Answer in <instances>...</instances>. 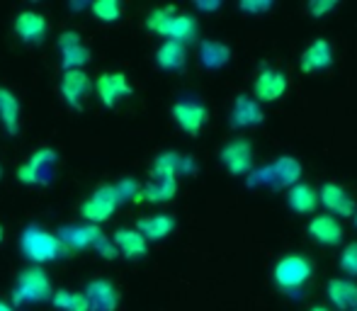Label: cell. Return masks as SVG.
<instances>
[{
	"mask_svg": "<svg viewBox=\"0 0 357 311\" xmlns=\"http://www.w3.org/2000/svg\"><path fill=\"white\" fill-rule=\"evenodd\" d=\"M146 27L170 42L188 44L197 37V20L192 15L175 13V8H158L146 17Z\"/></svg>",
	"mask_w": 357,
	"mask_h": 311,
	"instance_id": "obj_1",
	"label": "cell"
},
{
	"mask_svg": "<svg viewBox=\"0 0 357 311\" xmlns=\"http://www.w3.org/2000/svg\"><path fill=\"white\" fill-rule=\"evenodd\" d=\"M20 250H22L24 258L37 265L52 263V260H59L66 255V248L59 241V236L37 227V224H29L27 229H22V234H20Z\"/></svg>",
	"mask_w": 357,
	"mask_h": 311,
	"instance_id": "obj_2",
	"label": "cell"
},
{
	"mask_svg": "<svg viewBox=\"0 0 357 311\" xmlns=\"http://www.w3.org/2000/svg\"><path fill=\"white\" fill-rule=\"evenodd\" d=\"M54 289H52V280L44 273L39 265L29 270H22L13 287V302L15 307H22V304H39L52 299Z\"/></svg>",
	"mask_w": 357,
	"mask_h": 311,
	"instance_id": "obj_3",
	"label": "cell"
},
{
	"mask_svg": "<svg viewBox=\"0 0 357 311\" xmlns=\"http://www.w3.org/2000/svg\"><path fill=\"white\" fill-rule=\"evenodd\" d=\"M275 285L282 289L284 294H296L309 285L311 275H314V265L304 255H284L278 265H275Z\"/></svg>",
	"mask_w": 357,
	"mask_h": 311,
	"instance_id": "obj_4",
	"label": "cell"
},
{
	"mask_svg": "<svg viewBox=\"0 0 357 311\" xmlns=\"http://www.w3.org/2000/svg\"><path fill=\"white\" fill-rule=\"evenodd\" d=\"M54 149H37L24 165L17 168V180L24 185H49L54 180V165H56Z\"/></svg>",
	"mask_w": 357,
	"mask_h": 311,
	"instance_id": "obj_5",
	"label": "cell"
},
{
	"mask_svg": "<svg viewBox=\"0 0 357 311\" xmlns=\"http://www.w3.org/2000/svg\"><path fill=\"white\" fill-rule=\"evenodd\" d=\"M117 207H119V199H117V192H114V185H102V188H98L85 199L83 207H80V214H83V219L88 224L100 227V224L112 217Z\"/></svg>",
	"mask_w": 357,
	"mask_h": 311,
	"instance_id": "obj_6",
	"label": "cell"
},
{
	"mask_svg": "<svg viewBox=\"0 0 357 311\" xmlns=\"http://www.w3.org/2000/svg\"><path fill=\"white\" fill-rule=\"evenodd\" d=\"M197 170L192 156H185L178 151H163L155 156L151 165V178L153 180H178V175H192Z\"/></svg>",
	"mask_w": 357,
	"mask_h": 311,
	"instance_id": "obj_7",
	"label": "cell"
},
{
	"mask_svg": "<svg viewBox=\"0 0 357 311\" xmlns=\"http://www.w3.org/2000/svg\"><path fill=\"white\" fill-rule=\"evenodd\" d=\"M287 88H289V78L284 76L278 68H263L258 73L253 83V93H255V103H278L280 98H284Z\"/></svg>",
	"mask_w": 357,
	"mask_h": 311,
	"instance_id": "obj_8",
	"label": "cell"
},
{
	"mask_svg": "<svg viewBox=\"0 0 357 311\" xmlns=\"http://www.w3.org/2000/svg\"><path fill=\"white\" fill-rule=\"evenodd\" d=\"M319 202L326 207V212L335 219H348L355 217V202L348 195V190L340 188L338 183H324L319 190Z\"/></svg>",
	"mask_w": 357,
	"mask_h": 311,
	"instance_id": "obj_9",
	"label": "cell"
},
{
	"mask_svg": "<svg viewBox=\"0 0 357 311\" xmlns=\"http://www.w3.org/2000/svg\"><path fill=\"white\" fill-rule=\"evenodd\" d=\"M219 156L231 175H248L253 170V146L248 139H231Z\"/></svg>",
	"mask_w": 357,
	"mask_h": 311,
	"instance_id": "obj_10",
	"label": "cell"
},
{
	"mask_svg": "<svg viewBox=\"0 0 357 311\" xmlns=\"http://www.w3.org/2000/svg\"><path fill=\"white\" fill-rule=\"evenodd\" d=\"M170 112H173L175 124L188 134H199L209 119L207 107L197 100H178Z\"/></svg>",
	"mask_w": 357,
	"mask_h": 311,
	"instance_id": "obj_11",
	"label": "cell"
},
{
	"mask_svg": "<svg viewBox=\"0 0 357 311\" xmlns=\"http://www.w3.org/2000/svg\"><path fill=\"white\" fill-rule=\"evenodd\" d=\"M59 241L63 243L66 250H88L95 248L100 238H105V234L100 232V227L95 224H68V227L59 229Z\"/></svg>",
	"mask_w": 357,
	"mask_h": 311,
	"instance_id": "obj_12",
	"label": "cell"
},
{
	"mask_svg": "<svg viewBox=\"0 0 357 311\" xmlns=\"http://www.w3.org/2000/svg\"><path fill=\"white\" fill-rule=\"evenodd\" d=\"M83 294H85V299H88L90 311H114L119 304L117 287L105 278L90 280Z\"/></svg>",
	"mask_w": 357,
	"mask_h": 311,
	"instance_id": "obj_13",
	"label": "cell"
},
{
	"mask_svg": "<svg viewBox=\"0 0 357 311\" xmlns=\"http://www.w3.org/2000/svg\"><path fill=\"white\" fill-rule=\"evenodd\" d=\"M95 90H98V98L105 107H114L122 98L132 95V85L124 73H102L95 83Z\"/></svg>",
	"mask_w": 357,
	"mask_h": 311,
	"instance_id": "obj_14",
	"label": "cell"
},
{
	"mask_svg": "<svg viewBox=\"0 0 357 311\" xmlns=\"http://www.w3.org/2000/svg\"><path fill=\"white\" fill-rule=\"evenodd\" d=\"M47 29H49L47 17L34 13V10H24V13H20L17 17H15V32L27 44H39L47 37Z\"/></svg>",
	"mask_w": 357,
	"mask_h": 311,
	"instance_id": "obj_15",
	"label": "cell"
},
{
	"mask_svg": "<svg viewBox=\"0 0 357 311\" xmlns=\"http://www.w3.org/2000/svg\"><path fill=\"white\" fill-rule=\"evenodd\" d=\"M90 78L83 71H63L61 76V95L66 100V105H71L73 109L83 107V100L90 95Z\"/></svg>",
	"mask_w": 357,
	"mask_h": 311,
	"instance_id": "obj_16",
	"label": "cell"
},
{
	"mask_svg": "<svg viewBox=\"0 0 357 311\" xmlns=\"http://www.w3.org/2000/svg\"><path fill=\"white\" fill-rule=\"evenodd\" d=\"M299 66L304 73L326 71V68L333 66V47H331L326 39H316V42H311L309 47L304 49Z\"/></svg>",
	"mask_w": 357,
	"mask_h": 311,
	"instance_id": "obj_17",
	"label": "cell"
},
{
	"mask_svg": "<svg viewBox=\"0 0 357 311\" xmlns=\"http://www.w3.org/2000/svg\"><path fill=\"white\" fill-rule=\"evenodd\" d=\"M309 234L321 245H338L343 241V227L331 214H316L309 222Z\"/></svg>",
	"mask_w": 357,
	"mask_h": 311,
	"instance_id": "obj_18",
	"label": "cell"
},
{
	"mask_svg": "<svg viewBox=\"0 0 357 311\" xmlns=\"http://www.w3.org/2000/svg\"><path fill=\"white\" fill-rule=\"evenodd\" d=\"M328 302L333 304V309L338 311H353L357 309V285L353 280L345 278H333L326 287Z\"/></svg>",
	"mask_w": 357,
	"mask_h": 311,
	"instance_id": "obj_19",
	"label": "cell"
},
{
	"mask_svg": "<svg viewBox=\"0 0 357 311\" xmlns=\"http://www.w3.org/2000/svg\"><path fill=\"white\" fill-rule=\"evenodd\" d=\"M263 122V109L255 103L253 98H245V95H238L234 103V109H231V124L236 129H250L258 127Z\"/></svg>",
	"mask_w": 357,
	"mask_h": 311,
	"instance_id": "obj_20",
	"label": "cell"
},
{
	"mask_svg": "<svg viewBox=\"0 0 357 311\" xmlns=\"http://www.w3.org/2000/svg\"><path fill=\"white\" fill-rule=\"evenodd\" d=\"M175 219L170 214H151V217H142L137 222V232L144 236L146 243L149 241H163L173 234Z\"/></svg>",
	"mask_w": 357,
	"mask_h": 311,
	"instance_id": "obj_21",
	"label": "cell"
},
{
	"mask_svg": "<svg viewBox=\"0 0 357 311\" xmlns=\"http://www.w3.org/2000/svg\"><path fill=\"white\" fill-rule=\"evenodd\" d=\"M112 243L124 258H144L149 253V243L137 229H117L112 236Z\"/></svg>",
	"mask_w": 357,
	"mask_h": 311,
	"instance_id": "obj_22",
	"label": "cell"
},
{
	"mask_svg": "<svg viewBox=\"0 0 357 311\" xmlns=\"http://www.w3.org/2000/svg\"><path fill=\"white\" fill-rule=\"evenodd\" d=\"M231 61V49L224 42H216V39H204L199 44V63L209 71H219L226 63Z\"/></svg>",
	"mask_w": 357,
	"mask_h": 311,
	"instance_id": "obj_23",
	"label": "cell"
},
{
	"mask_svg": "<svg viewBox=\"0 0 357 311\" xmlns=\"http://www.w3.org/2000/svg\"><path fill=\"white\" fill-rule=\"evenodd\" d=\"M301 180V165L291 156H280L273 163V185L278 188H294Z\"/></svg>",
	"mask_w": 357,
	"mask_h": 311,
	"instance_id": "obj_24",
	"label": "cell"
},
{
	"mask_svg": "<svg viewBox=\"0 0 357 311\" xmlns=\"http://www.w3.org/2000/svg\"><path fill=\"white\" fill-rule=\"evenodd\" d=\"M287 204H289L296 214H314L316 207H319V192H316L311 185L299 183V185H294V188H289Z\"/></svg>",
	"mask_w": 357,
	"mask_h": 311,
	"instance_id": "obj_25",
	"label": "cell"
},
{
	"mask_svg": "<svg viewBox=\"0 0 357 311\" xmlns=\"http://www.w3.org/2000/svg\"><path fill=\"white\" fill-rule=\"evenodd\" d=\"M185 61H188V49L180 42L165 39L158 47V52H155V63H158L163 71H178V68L185 66Z\"/></svg>",
	"mask_w": 357,
	"mask_h": 311,
	"instance_id": "obj_26",
	"label": "cell"
},
{
	"mask_svg": "<svg viewBox=\"0 0 357 311\" xmlns=\"http://www.w3.org/2000/svg\"><path fill=\"white\" fill-rule=\"evenodd\" d=\"M0 124L13 137L20 132V100L8 88H0Z\"/></svg>",
	"mask_w": 357,
	"mask_h": 311,
	"instance_id": "obj_27",
	"label": "cell"
},
{
	"mask_svg": "<svg viewBox=\"0 0 357 311\" xmlns=\"http://www.w3.org/2000/svg\"><path fill=\"white\" fill-rule=\"evenodd\" d=\"M178 195V180H151L146 188H142V199L153 204H163Z\"/></svg>",
	"mask_w": 357,
	"mask_h": 311,
	"instance_id": "obj_28",
	"label": "cell"
},
{
	"mask_svg": "<svg viewBox=\"0 0 357 311\" xmlns=\"http://www.w3.org/2000/svg\"><path fill=\"white\" fill-rule=\"evenodd\" d=\"M90 63V52L83 44H75V47L61 49V66L63 71H83V66Z\"/></svg>",
	"mask_w": 357,
	"mask_h": 311,
	"instance_id": "obj_29",
	"label": "cell"
},
{
	"mask_svg": "<svg viewBox=\"0 0 357 311\" xmlns=\"http://www.w3.org/2000/svg\"><path fill=\"white\" fill-rule=\"evenodd\" d=\"M90 10H93L95 17L102 20V22H117V20L122 17V3H117V0H95V3L90 5Z\"/></svg>",
	"mask_w": 357,
	"mask_h": 311,
	"instance_id": "obj_30",
	"label": "cell"
},
{
	"mask_svg": "<svg viewBox=\"0 0 357 311\" xmlns=\"http://www.w3.org/2000/svg\"><path fill=\"white\" fill-rule=\"evenodd\" d=\"M114 192H117L119 204L124 202H142V185L134 178H122L114 185Z\"/></svg>",
	"mask_w": 357,
	"mask_h": 311,
	"instance_id": "obj_31",
	"label": "cell"
},
{
	"mask_svg": "<svg viewBox=\"0 0 357 311\" xmlns=\"http://www.w3.org/2000/svg\"><path fill=\"white\" fill-rule=\"evenodd\" d=\"M338 263H340V270H343L348 278H357V241L345 245Z\"/></svg>",
	"mask_w": 357,
	"mask_h": 311,
	"instance_id": "obj_32",
	"label": "cell"
},
{
	"mask_svg": "<svg viewBox=\"0 0 357 311\" xmlns=\"http://www.w3.org/2000/svg\"><path fill=\"white\" fill-rule=\"evenodd\" d=\"M248 183L253 185H273V165H265V168L250 170L248 173Z\"/></svg>",
	"mask_w": 357,
	"mask_h": 311,
	"instance_id": "obj_33",
	"label": "cell"
},
{
	"mask_svg": "<svg viewBox=\"0 0 357 311\" xmlns=\"http://www.w3.org/2000/svg\"><path fill=\"white\" fill-rule=\"evenodd\" d=\"M335 10V0H314V3L309 5V13L314 15V17H324V15L333 13Z\"/></svg>",
	"mask_w": 357,
	"mask_h": 311,
	"instance_id": "obj_34",
	"label": "cell"
},
{
	"mask_svg": "<svg viewBox=\"0 0 357 311\" xmlns=\"http://www.w3.org/2000/svg\"><path fill=\"white\" fill-rule=\"evenodd\" d=\"M93 250H98V253L102 255L105 260H114V258L119 255V250L114 248V243L107 238V236H105V238H100V241H98V245H95Z\"/></svg>",
	"mask_w": 357,
	"mask_h": 311,
	"instance_id": "obj_35",
	"label": "cell"
},
{
	"mask_svg": "<svg viewBox=\"0 0 357 311\" xmlns=\"http://www.w3.org/2000/svg\"><path fill=\"white\" fill-rule=\"evenodd\" d=\"M52 304H54L56 309L66 311V309H68V304H71V292H68V289H59V292H54V294H52Z\"/></svg>",
	"mask_w": 357,
	"mask_h": 311,
	"instance_id": "obj_36",
	"label": "cell"
},
{
	"mask_svg": "<svg viewBox=\"0 0 357 311\" xmlns=\"http://www.w3.org/2000/svg\"><path fill=\"white\" fill-rule=\"evenodd\" d=\"M243 13H265V10L273 8V3L270 0H260V3H250V0H245V3L238 5Z\"/></svg>",
	"mask_w": 357,
	"mask_h": 311,
	"instance_id": "obj_37",
	"label": "cell"
},
{
	"mask_svg": "<svg viewBox=\"0 0 357 311\" xmlns=\"http://www.w3.org/2000/svg\"><path fill=\"white\" fill-rule=\"evenodd\" d=\"M66 311H90L85 294L83 292H71V304H68Z\"/></svg>",
	"mask_w": 357,
	"mask_h": 311,
	"instance_id": "obj_38",
	"label": "cell"
},
{
	"mask_svg": "<svg viewBox=\"0 0 357 311\" xmlns=\"http://www.w3.org/2000/svg\"><path fill=\"white\" fill-rule=\"evenodd\" d=\"M75 44H80V34L78 32H73V29L61 32V37H59V49H68V47H75Z\"/></svg>",
	"mask_w": 357,
	"mask_h": 311,
	"instance_id": "obj_39",
	"label": "cell"
},
{
	"mask_svg": "<svg viewBox=\"0 0 357 311\" xmlns=\"http://www.w3.org/2000/svg\"><path fill=\"white\" fill-rule=\"evenodd\" d=\"M221 8V3H197V10H204V13H212V10H219Z\"/></svg>",
	"mask_w": 357,
	"mask_h": 311,
	"instance_id": "obj_40",
	"label": "cell"
},
{
	"mask_svg": "<svg viewBox=\"0 0 357 311\" xmlns=\"http://www.w3.org/2000/svg\"><path fill=\"white\" fill-rule=\"evenodd\" d=\"M0 311H15L10 304H5V302H0Z\"/></svg>",
	"mask_w": 357,
	"mask_h": 311,
	"instance_id": "obj_41",
	"label": "cell"
},
{
	"mask_svg": "<svg viewBox=\"0 0 357 311\" xmlns=\"http://www.w3.org/2000/svg\"><path fill=\"white\" fill-rule=\"evenodd\" d=\"M71 8H73V10H83V8H85V3H73Z\"/></svg>",
	"mask_w": 357,
	"mask_h": 311,
	"instance_id": "obj_42",
	"label": "cell"
},
{
	"mask_svg": "<svg viewBox=\"0 0 357 311\" xmlns=\"http://www.w3.org/2000/svg\"><path fill=\"white\" fill-rule=\"evenodd\" d=\"M309 311H331V309H326V307H311Z\"/></svg>",
	"mask_w": 357,
	"mask_h": 311,
	"instance_id": "obj_43",
	"label": "cell"
},
{
	"mask_svg": "<svg viewBox=\"0 0 357 311\" xmlns=\"http://www.w3.org/2000/svg\"><path fill=\"white\" fill-rule=\"evenodd\" d=\"M3 234H5V232H3V227H0V241H3Z\"/></svg>",
	"mask_w": 357,
	"mask_h": 311,
	"instance_id": "obj_44",
	"label": "cell"
},
{
	"mask_svg": "<svg viewBox=\"0 0 357 311\" xmlns=\"http://www.w3.org/2000/svg\"><path fill=\"white\" fill-rule=\"evenodd\" d=\"M355 227H357V209H355Z\"/></svg>",
	"mask_w": 357,
	"mask_h": 311,
	"instance_id": "obj_45",
	"label": "cell"
},
{
	"mask_svg": "<svg viewBox=\"0 0 357 311\" xmlns=\"http://www.w3.org/2000/svg\"><path fill=\"white\" fill-rule=\"evenodd\" d=\"M0 175H3V170H0Z\"/></svg>",
	"mask_w": 357,
	"mask_h": 311,
	"instance_id": "obj_46",
	"label": "cell"
},
{
	"mask_svg": "<svg viewBox=\"0 0 357 311\" xmlns=\"http://www.w3.org/2000/svg\"><path fill=\"white\" fill-rule=\"evenodd\" d=\"M353 311H357V309H353Z\"/></svg>",
	"mask_w": 357,
	"mask_h": 311,
	"instance_id": "obj_47",
	"label": "cell"
}]
</instances>
